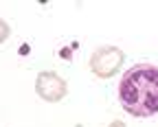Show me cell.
Here are the masks:
<instances>
[{
    "mask_svg": "<svg viewBox=\"0 0 158 127\" xmlns=\"http://www.w3.org/2000/svg\"><path fill=\"white\" fill-rule=\"evenodd\" d=\"M118 99L134 116H152L158 112V68L138 63L130 68L118 83Z\"/></svg>",
    "mask_w": 158,
    "mask_h": 127,
    "instance_id": "6da1fadb",
    "label": "cell"
},
{
    "mask_svg": "<svg viewBox=\"0 0 158 127\" xmlns=\"http://www.w3.org/2000/svg\"><path fill=\"white\" fill-rule=\"evenodd\" d=\"M123 61H125V55L121 48H116V46H101V48H97L92 59H90V68L97 77H112L116 75L118 70H121L123 66Z\"/></svg>",
    "mask_w": 158,
    "mask_h": 127,
    "instance_id": "7a4b0ae2",
    "label": "cell"
},
{
    "mask_svg": "<svg viewBox=\"0 0 158 127\" xmlns=\"http://www.w3.org/2000/svg\"><path fill=\"white\" fill-rule=\"evenodd\" d=\"M35 90L37 94L42 96L44 101H59V99H64L66 96V81L62 77H57L55 72H40L37 75V81H35Z\"/></svg>",
    "mask_w": 158,
    "mask_h": 127,
    "instance_id": "3957f363",
    "label": "cell"
},
{
    "mask_svg": "<svg viewBox=\"0 0 158 127\" xmlns=\"http://www.w3.org/2000/svg\"><path fill=\"white\" fill-rule=\"evenodd\" d=\"M7 37H9V24L5 20H0V42H5Z\"/></svg>",
    "mask_w": 158,
    "mask_h": 127,
    "instance_id": "277c9868",
    "label": "cell"
},
{
    "mask_svg": "<svg viewBox=\"0 0 158 127\" xmlns=\"http://www.w3.org/2000/svg\"><path fill=\"white\" fill-rule=\"evenodd\" d=\"M110 127H125V123H121V121H114Z\"/></svg>",
    "mask_w": 158,
    "mask_h": 127,
    "instance_id": "5b68a950",
    "label": "cell"
}]
</instances>
